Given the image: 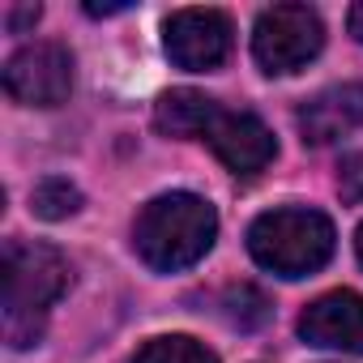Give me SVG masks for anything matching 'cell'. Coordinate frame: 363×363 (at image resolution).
Masks as SVG:
<instances>
[{"instance_id":"cell-17","label":"cell","mask_w":363,"mask_h":363,"mask_svg":"<svg viewBox=\"0 0 363 363\" xmlns=\"http://www.w3.org/2000/svg\"><path fill=\"white\" fill-rule=\"evenodd\" d=\"M350 35L363 43V5H354V9H350Z\"/></svg>"},{"instance_id":"cell-3","label":"cell","mask_w":363,"mask_h":363,"mask_svg":"<svg viewBox=\"0 0 363 363\" xmlns=\"http://www.w3.org/2000/svg\"><path fill=\"white\" fill-rule=\"evenodd\" d=\"M248 252L278 278H308L333 257V223L303 206L269 210L248 227Z\"/></svg>"},{"instance_id":"cell-16","label":"cell","mask_w":363,"mask_h":363,"mask_svg":"<svg viewBox=\"0 0 363 363\" xmlns=\"http://www.w3.org/2000/svg\"><path fill=\"white\" fill-rule=\"evenodd\" d=\"M128 5H86V13L90 18H111V13H124Z\"/></svg>"},{"instance_id":"cell-18","label":"cell","mask_w":363,"mask_h":363,"mask_svg":"<svg viewBox=\"0 0 363 363\" xmlns=\"http://www.w3.org/2000/svg\"><path fill=\"white\" fill-rule=\"evenodd\" d=\"M354 252H359V261H363V227H359V235H354Z\"/></svg>"},{"instance_id":"cell-12","label":"cell","mask_w":363,"mask_h":363,"mask_svg":"<svg viewBox=\"0 0 363 363\" xmlns=\"http://www.w3.org/2000/svg\"><path fill=\"white\" fill-rule=\"evenodd\" d=\"M30 210L39 218H48V223H60V218H69V214L82 210V193H77V184L52 175V179H43V184L30 193Z\"/></svg>"},{"instance_id":"cell-4","label":"cell","mask_w":363,"mask_h":363,"mask_svg":"<svg viewBox=\"0 0 363 363\" xmlns=\"http://www.w3.org/2000/svg\"><path fill=\"white\" fill-rule=\"evenodd\" d=\"M325 48V26L308 5H274L252 26V56L265 73H299Z\"/></svg>"},{"instance_id":"cell-9","label":"cell","mask_w":363,"mask_h":363,"mask_svg":"<svg viewBox=\"0 0 363 363\" xmlns=\"http://www.w3.org/2000/svg\"><path fill=\"white\" fill-rule=\"evenodd\" d=\"M295 124L308 145H329V141L363 128V86L346 82V86H329L320 94H312L295 111Z\"/></svg>"},{"instance_id":"cell-5","label":"cell","mask_w":363,"mask_h":363,"mask_svg":"<svg viewBox=\"0 0 363 363\" xmlns=\"http://www.w3.org/2000/svg\"><path fill=\"white\" fill-rule=\"evenodd\" d=\"M5 90L26 107H60L73 90V56L60 43H26L5 65Z\"/></svg>"},{"instance_id":"cell-1","label":"cell","mask_w":363,"mask_h":363,"mask_svg":"<svg viewBox=\"0 0 363 363\" xmlns=\"http://www.w3.org/2000/svg\"><path fill=\"white\" fill-rule=\"evenodd\" d=\"M214 235H218V214L197 193L154 197L137 214V227H133L137 257L158 274H175V269L197 265L214 248Z\"/></svg>"},{"instance_id":"cell-2","label":"cell","mask_w":363,"mask_h":363,"mask_svg":"<svg viewBox=\"0 0 363 363\" xmlns=\"http://www.w3.org/2000/svg\"><path fill=\"white\" fill-rule=\"evenodd\" d=\"M0 278H5V337L9 346H30L43 333V312L65 295L73 269L69 261L48 244L9 240L0 257Z\"/></svg>"},{"instance_id":"cell-11","label":"cell","mask_w":363,"mask_h":363,"mask_svg":"<svg viewBox=\"0 0 363 363\" xmlns=\"http://www.w3.org/2000/svg\"><path fill=\"white\" fill-rule=\"evenodd\" d=\"M133 363H218L214 350H206L197 337H184V333H171V337H150Z\"/></svg>"},{"instance_id":"cell-13","label":"cell","mask_w":363,"mask_h":363,"mask_svg":"<svg viewBox=\"0 0 363 363\" xmlns=\"http://www.w3.org/2000/svg\"><path fill=\"white\" fill-rule=\"evenodd\" d=\"M269 316V299L257 286H231L227 291V320L240 329H257Z\"/></svg>"},{"instance_id":"cell-15","label":"cell","mask_w":363,"mask_h":363,"mask_svg":"<svg viewBox=\"0 0 363 363\" xmlns=\"http://www.w3.org/2000/svg\"><path fill=\"white\" fill-rule=\"evenodd\" d=\"M39 22V5H22V9H9L5 13V26L13 30V35H22L26 26H35Z\"/></svg>"},{"instance_id":"cell-6","label":"cell","mask_w":363,"mask_h":363,"mask_svg":"<svg viewBox=\"0 0 363 363\" xmlns=\"http://www.w3.org/2000/svg\"><path fill=\"white\" fill-rule=\"evenodd\" d=\"M171 65L189 73H210L231 56V18L223 9H179L162 26Z\"/></svg>"},{"instance_id":"cell-8","label":"cell","mask_w":363,"mask_h":363,"mask_svg":"<svg viewBox=\"0 0 363 363\" xmlns=\"http://www.w3.org/2000/svg\"><path fill=\"white\" fill-rule=\"evenodd\" d=\"M299 337L308 346L363 354V295L329 291V295L312 299L299 316Z\"/></svg>"},{"instance_id":"cell-14","label":"cell","mask_w":363,"mask_h":363,"mask_svg":"<svg viewBox=\"0 0 363 363\" xmlns=\"http://www.w3.org/2000/svg\"><path fill=\"white\" fill-rule=\"evenodd\" d=\"M337 189L346 201H363V154H346L337 167Z\"/></svg>"},{"instance_id":"cell-10","label":"cell","mask_w":363,"mask_h":363,"mask_svg":"<svg viewBox=\"0 0 363 363\" xmlns=\"http://www.w3.org/2000/svg\"><path fill=\"white\" fill-rule=\"evenodd\" d=\"M223 107L201 90H167L154 107V124L167 137H206Z\"/></svg>"},{"instance_id":"cell-7","label":"cell","mask_w":363,"mask_h":363,"mask_svg":"<svg viewBox=\"0 0 363 363\" xmlns=\"http://www.w3.org/2000/svg\"><path fill=\"white\" fill-rule=\"evenodd\" d=\"M206 141H210V150H214L235 175H257V171H265V167L274 162V154H278L274 133H269L265 120L252 116V111H218L214 124H210V133H206Z\"/></svg>"}]
</instances>
